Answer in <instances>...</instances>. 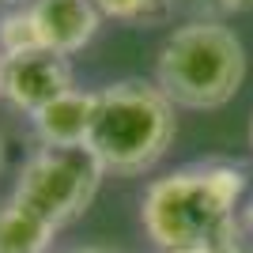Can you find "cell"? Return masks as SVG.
Segmentation results:
<instances>
[{
    "mask_svg": "<svg viewBox=\"0 0 253 253\" xmlns=\"http://www.w3.org/2000/svg\"><path fill=\"white\" fill-rule=\"evenodd\" d=\"M223 8H234V11H242V8H253V0H223Z\"/></svg>",
    "mask_w": 253,
    "mask_h": 253,
    "instance_id": "4fadbf2b",
    "label": "cell"
},
{
    "mask_svg": "<svg viewBox=\"0 0 253 253\" xmlns=\"http://www.w3.org/2000/svg\"><path fill=\"white\" fill-rule=\"evenodd\" d=\"M238 227H242V242H246V250L253 253V193L242 201V208H238Z\"/></svg>",
    "mask_w": 253,
    "mask_h": 253,
    "instance_id": "8fae6325",
    "label": "cell"
},
{
    "mask_svg": "<svg viewBox=\"0 0 253 253\" xmlns=\"http://www.w3.org/2000/svg\"><path fill=\"white\" fill-rule=\"evenodd\" d=\"M0 167H4V136H0Z\"/></svg>",
    "mask_w": 253,
    "mask_h": 253,
    "instance_id": "9a60e30c",
    "label": "cell"
},
{
    "mask_svg": "<svg viewBox=\"0 0 253 253\" xmlns=\"http://www.w3.org/2000/svg\"><path fill=\"white\" fill-rule=\"evenodd\" d=\"M102 174L106 170L87 148H38L23 163L11 201H19L61 231L91 208Z\"/></svg>",
    "mask_w": 253,
    "mask_h": 253,
    "instance_id": "277c9868",
    "label": "cell"
},
{
    "mask_svg": "<svg viewBox=\"0 0 253 253\" xmlns=\"http://www.w3.org/2000/svg\"><path fill=\"white\" fill-rule=\"evenodd\" d=\"M23 49H42V45H38L27 4H11V8L0 11V57L23 53Z\"/></svg>",
    "mask_w": 253,
    "mask_h": 253,
    "instance_id": "9c48e42d",
    "label": "cell"
},
{
    "mask_svg": "<svg viewBox=\"0 0 253 253\" xmlns=\"http://www.w3.org/2000/svg\"><path fill=\"white\" fill-rule=\"evenodd\" d=\"M72 91V61L53 49H23L0 57V98L23 114H38Z\"/></svg>",
    "mask_w": 253,
    "mask_h": 253,
    "instance_id": "5b68a950",
    "label": "cell"
},
{
    "mask_svg": "<svg viewBox=\"0 0 253 253\" xmlns=\"http://www.w3.org/2000/svg\"><path fill=\"white\" fill-rule=\"evenodd\" d=\"M91 114H95V91L72 87L61 98H53L49 106H42L38 114H31V121L42 148H84Z\"/></svg>",
    "mask_w": 253,
    "mask_h": 253,
    "instance_id": "52a82bcc",
    "label": "cell"
},
{
    "mask_svg": "<svg viewBox=\"0 0 253 253\" xmlns=\"http://www.w3.org/2000/svg\"><path fill=\"white\" fill-rule=\"evenodd\" d=\"M102 19L117 23H159L167 19L174 0H91Z\"/></svg>",
    "mask_w": 253,
    "mask_h": 253,
    "instance_id": "30bf717a",
    "label": "cell"
},
{
    "mask_svg": "<svg viewBox=\"0 0 253 253\" xmlns=\"http://www.w3.org/2000/svg\"><path fill=\"white\" fill-rule=\"evenodd\" d=\"M155 253H211V250H155Z\"/></svg>",
    "mask_w": 253,
    "mask_h": 253,
    "instance_id": "5bb4252c",
    "label": "cell"
},
{
    "mask_svg": "<svg viewBox=\"0 0 253 253\" xmlns=\"http://www.w3.org/2000/svg\"><path fill=\"white\" fill-rule=\"evenodd\" d=\"M246 84V45L219 19H189L167 34L155 57V87L174 106L219 110Z\"/></svg>",
    "mask_w": 253,
    "mask_h": 253,
    "instance_id": "3957f363",
    "label": "cell"
},
{
    "mask_svg": "<svg viewBox=\"0 0 253 253\" xmlns=\"http://www.w3.org/2000/svg\"><path fill=\"white\" fill-rule=\"evenodd\" d=\"M246 170L238 163H197L155 178L140 201V223L155 250L250 253L238 227L246 197Z\"/></svg>",
    "mask_w": 253,
    "mask_h": 253,
    "instance_id": "6da1fadb",
    "label": "cell"
},
{
    "mask_svg": "<svg viewBox=\"0 0 253 253\" xmlns=\"http://www.w3.org/2000/svg\"><path fill=\"white\" fill-rule=\"evenodd\" d=\"M61 253H121V250H114V246H98V242H91V246H72V250H61Z\"/></svg>",
    "mask_w": 253,
    "mask_h": 253,
    "instance_id": "7c38bea8",
    "label": "cell"
},
{
    "mask_svg": "<svg viewBox=\"0 0 253 253\" xmlns=\"http://www.w3.org/2000/svg\"><path fill=\"white\" fill-rule=\"evenodd\" d=\"M38 45L72 57L80 53L102 27V15L91 0H27Z\"/></svg>",
    "mask_w": 253,
    "mask_h": 253,
    "instance_id": "8992f818",
    "label": "cell"
},
{
    "mask_svg": "<svg viewBox=\"0 0 253 253\" xmlns=\"http://www.w3.org/2000/svg\"><path fill=\"white\" fill-rule=\"evenodd\" d=\"M57 227L23 208L19 201L0 204V253H53Z\"/></svg>",
    "mask_w": 253,
    "mask_h": 253,
    "instance_id": "ba28073f",
    "label": "cell"
},
{
    "mask_svg": "<svg viewBox=\"0 0 253 253\" xmlns=\"http://www.w3.org/2000/svg\"><path fill=\"white\" fill-rule=\"evenodd\" d=\"M178 132V117L155 84L121 80L95 91V114L84 148L98 159V167L117 178H136L167 155Z\"/></svg>",
    "mask_w": 253,
    "mask_h": 253,
    "instance_id": "7a4b0ae2",
    "label": "cell"
},
{
    "mask_svg": "<svg viewBox=\"0 0 253 253\" xmlns=\"http://www.w3.org/2000/svg\"><path fill=\"white\" fill-rule=\"evenodd\" d=\"M250 148H253V121H250Z\"/></svg>",
    "mask_w": 253,
    "mask_h": 253,
    "instance_id": "2e32d148",
    "label": "cell"
}]
</instances>
